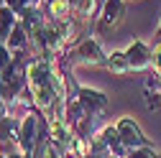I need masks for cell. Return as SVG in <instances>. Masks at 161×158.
Wrapping results in <instances>:
<instances>
[{
  "label": "cell",
  "instance_id": "1",
  "mask_svg": "<svg viewBox=\"0 0 161 158\" xmlns=\"http://www.w3.org/2000/svg\"><path fill=\"white\" fill-rule=\"evenodd\" d=\"M62 61H69L72 66H105L108 51L103 49V44H100L95 36H87L74 49H67Z\"/></svg>",
  "mask_w": 161,
  "mask_h": 158
},
{
  "label": "cell",
  "instance_id": "2",
  "mask_svg": "<svg viewBox=\"0 0 161 158\" xmlns=\"http://www.w3.org/2000/svg\"><path fill=\"white\" fill-rule=\"evenodd\" d=\"M125 56H128V66L130 71H148L153 66V49L146 44V41H141V38H133V41L128 44L125 49Z\"/></svg>",
  "mask_w": 161,
  "mask_h": 158
},
{
  "label": "cell",
  "instance_id": "3",
  "mask_svg": "<svg viewBox=\"0 0 161 158\" xmlns=\"http://www.w3.org/2000/svg\"><path fill=\"white\" fill-rule=\"evenodd\" d=\"M77 100H79V105H82L95 120H100V117L108 112V105H110L105 92H100L95 87H82V84H79V89H77Z\"/></svg>",
  "mask_w": 161,
  "mask_h": 158
},
{
  "label": "cell",
  "instance_id": "4",
  "mask_svg": "<svg viewBox=\"0 0 161 158\" xmlns=\"http://www.w3.org/2000/svg\"><path fill=\"white\" fill-rule=\"evenodd\" d=\"M115 128H118V135H120V140H123V145H125L128 150L148 145L146 135L141 133V128H138V123L133 120V117H120V120L115 123Z\"/></svg>",
  "mask_w": 161,
  "mask_h": 158
},
{
  "label": "cell",
  "instance_id": "5",
  "mask_svg": "<svg viewBox=\"0 0 161 158\" xmlns=\"http://www.w3.org/2000/svg\"><path fill=\"white\" fill-rule=\"evenodd\" d=\"M0 153L13 155L21 153V140H18V120H13L10 115H5L0 120Z\"/></svg>",
  "mask_w": 161,
  "mask_h": 158
},
{
  "label": "cell",
  "instance_id": "6",
  "mask_svg": "<svg viewBox=\"0 0 161 158\" xmlns=\"http://www.w3.org/2000/svg\"><path fill=\"white\" fill-rule=\"evenodd\" d=\"M125 10H128V0H105L103 13H100V31L118 28L125 18Z\"/></svg>",
  "mask_w": 161,
  "mask_h": 158
},
{
  "label": "cell",
  "instance_id": "7",
  "mask_svg": "<svg viewBox=\"0 0 161 158\" xmlns=\"http://www.w3.org/2000/svg\"><path fill=\"white\" fill-rule=\"evenodd\" d=\"M18 21H21V26L26 28L28 36H36V33H41L46 21H49V15L41 10V8H23L21 13H18Z\"/></svg>",
  "mask_w": 161,
  "mask_h": 158
},
{
  "label": "cell",
  "instance_id": "8",
  "mask_svg": "<svg viewBox=\"0 0 161 158\" xmlns=\"http://www.w3.org/2000/svg\"><path fill=\"white\" fill-rule=\"evenodd\" d=\"M46 15H49V21L62 26V23L72 21L77 15L74 13V3L72 0H46Z\"/></svg>",
  "mask_w": 161,
  "mask_h": 158
},
{
  "label": "cell",
  "instance_id": "9",
  "mask_svg": "<svg viewBox=\"0 0 161 158\" xmlns=\"http://www.w3.org/2000/svg\"><path fill=\"white\" fill-rule=\"evenodd\" d=\"M105 69H108L113 76H128V74H130V66H128L125 49H123V51H110V54H108V61H105Z\"/></svg>",
  "mask_w": 161,
  "mask_h": 158
},
{
  "label": "cell",
  "instance_id": "10",
  "mask_svg": "<svg viewBox=\"0 0 161 158\" xmlns=\"http://www.w3.org/2000/svg\"><path fill=\"white\" fill-rule=\"evenodd\" d=\"M21 23L18 21V13L10 8V5H0V41H8V36L13 33V28Z\"/></svg>",
  "mask_w": 161,
  "mask_h": 158
},
{
  "label": "cell",
  "instance_id": "11",
  "mask_svg": "<svg viewBox=\"0 0 161 158\" xmlns=\"http://www.w3.org/2000/svg\"><path fill=\"white\" fill-rule=\"evenodd\" d=\"M62 33H64V41H67V49L77 46L79 41H82V21H79V18L74 15L72 21L62 23Z\"/></svg>",
  "mask_w": 161,
  "mask_h": 158
},
{
  "label": "cell",
  "instance_id": "12",
  "mask_svg": "<svg viewBox=\"0 0 161 158\" xmlns=\"http://www.w3.org/2000/svg\"><path fill=\"white\" fill-rule=\"evenodd\" d=\"M72 3H74V13L79 21H90L100 8V0H72Z\"/></svg>",
  "mask_w": 161,
  "mask_h": 158
},
{
  "label": "cell",
  "instance_id": "13",
  "mask_svg": "<svg viewBox=\"0 0 161 158\" xmlns=\"http://www.w3.org/2000/svg\"><path fill=\"white\" fill-rule=\"evenodd\" d=\"M41 158H64V153H62V148H59L54 140H44V145H41Z\"/></svg>",
  "mask_w": 161,
  "mask_h": 158
},
{
  "label": "cell",
  "instance_id": "14",
  "mask_svg": "<svg viewBox=\"0 0 161 158\" xmlns=\"http://www.w3.org/2000/svg\"><path fill=\"white\" fill-rule=\"evenodd\" d=\"M15 61V56H13V51L8 49V44L5 41H0V71H5L10 64Z\"/></svg>",
  "mask_w": 161,
  "mask_h": 158
},
{
  "label": "cell",
  "instance_id": "15",
  "mask_svg": "<svg viewBox=\"0 0 161 158\" xmlns=\"http://www.w3.org/2000/svg\"><path fill=\"white\" fill-rule=\"evenodd\" d=\"M128 158H158V155H156V150L151 145H143V148H133L128 153Z\"/></svg>",
  "mask_w": 161,
  "mask_h": 158
},
{
  "label": "cell",
  "instance_id": "16",
  "mask_svg": "<svg viewBox=\"0 0 161 158\" xmlns=\"http://www.w3.org/2000/svg\"><path fill=\"white\" fill-rule=\"evenodd\" d=\"M153 71L161 76V41L153 46Z\"/></svg>",
  "mask_w": 161,
  "mask_h": 158
},
{
  "label": "cell",
  "instance_id": "17",
  "mask_svg": "<svg viewBox=\"0 0 161 158\" xmlns=\"http://www.w3.org/2000/svg\"><path fill=\"white\" fill-rule=\"evenodd\" d=\"M146 107L148 110H161V94H146Z\"/></svg>",
  "mask_w": 161,
  "mask_h": 158
},
{
  "label": "cell",
  "instance_id": "18",
  "mask_svg": "<svg viewBox=\"0 0 161 158\" xmlns=\"http://www.w3.org/2000/svg\"><path fill=\"white\" fill-rule=\"evenodd\" d=\"M21 3H23V8H41L44 0H21Z\"/></svg>",
  "mask_w": 161,
  "mask_h": 158
},
{
  "label": "cell",
  "instance_id": "19",
  "mask_svg": "<svg viewBox=\"0 0 161 158\" xmlns=\"http://www.w3.org/2000/svg\"><path fill=\"white\" fill-rule=\"evenodd\" d=\"M156 36H158V38H161V23H158V28H156Z\"/></svg>",
  "mask_w": 161,
  "mask_h": 158
},
{
  "label": "cell",
  "instance_id": "20",
  "mask_svg": "<svg viewBox=\"0 0 161 158\" xmlns=\"http://www.w3.org/2000/svg\"><path fill=\"white\" fill-rule=\"evenodd\" d=\"M0 158H8V155H3V153H0Z\"/></svg>",
  "mask_w": 161,
  "mask_h": 158
}]
</instances>
